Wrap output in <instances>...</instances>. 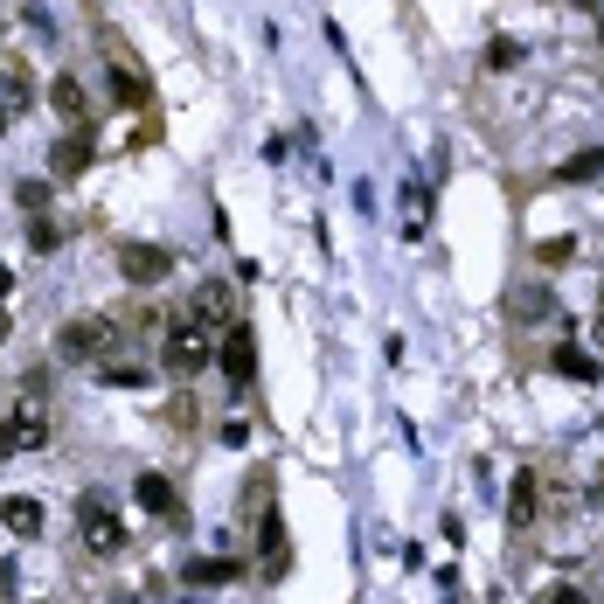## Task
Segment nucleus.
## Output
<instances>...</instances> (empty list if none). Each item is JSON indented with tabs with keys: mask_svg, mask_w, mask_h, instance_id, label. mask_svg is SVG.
I'll list each match as a JSON object with an SVG mask.
<instances>
[{
	"mask_svg": "<svg viewBox=\"0 0 604 604\" xmlns=\"http://www.w3.org/2000/svg\"><path fill=\"white\" fill-rule=\"evenodd\" d=\"M216 327H202L195 320V313H188V320H174L167 327V340H161V361H167V376H181V382H188V376H202L208 369V361H216Z\"/></svg>",
	"mask_w": 604,
	"mask_h": 604,
	"instance_id": "f257e3e1",
	"label": "nucleus"
},
{
	"mask_svg": "<svg viewBox=\"0 0 604 604\" xmlns=\"http://www.w3.org/2000/svg\"><path fill=\"white\" fill-rule=\"evenodd\" d=\"M112 320H70L57 334V361H70V369H98V361H112Z\"/></svg>",
	"mask_w": 604,
	"mask_h": 604,
	"instance_id": "f03ea898",
	"label": "nucleus"
},
{
	"mask_svg": "<svg viewBox=\"0 0 604 604\" xmlns=\"http://www.w3.org/2000/svg\"><path fill=\"white\" fill-rule=\"evenodd\" d=\"M76 529H84L91 556H119L125 549V529H119V514L104 508V493H84V501H76Z\"/></svg>",
	"mask_w": 604,
	"mask_h": 604,
	"instance_id": "7ed1b4c3",
	"label": "nucleus"
},
{
	"mask_svg": "<svg viewBox=\"0 0 604 604\" xmlns=\"http://www.w3.org/2000/svg\"><path fill=\"white\" fill-rule=\"evenodd\" d=\"M174 272V250H161V244H119V278L125 285H161Z\"/></svg>",
	"mask_w": 604,
	"mask_h": 604,
	"instance_id": "20e7f679",
	"label": "nucleus"
},
{
	"mask_svg": "<svg viewBox=\"0 0 604 604\" xmlns=\"http://www.w3.org/2000/svg\"><path fill=\"white\" fill-rule=\"evenodd\" d=\"M8 431H14V452H42V444H49V403L35 397V389H21Z\"/></svg>",
	"mask_w": 604,
	"mask_h": 604,
	"instance_id": "39448f33",
	"label": "nucleus"
},
{
	"mask_svg": "<svg viewBox=\"0 0 604 604\" xmlns=\"http://www.w3.org/2000/svg\"><path fill=\"white\" fill-rule=\"evenodd\" d=\"M535 514H542V472L521 465L514 487H508V521H514V529H535Z\"/></svg>",
	"mask_w": 604,
	"mask_h": 604,
	"instance_id": "423d86ee",
	"label": "nucleus"
},
{
	"mask_svg": "<svg viewBox=\"0 0 604 604\" xmlns=\"http://www.w3.org/2000/svg\"><path fill=\"white\" fill-rule=\"evenodd\" d=\"M29 98H35V76H29V63L0 57V119H21V112H29Z\"/></svg>",
	"mask_w": 604,
	"mask_h": 604,
	"instance_id": "0eeeda50",
	"label": "nucleus"
},
{
	"mask_svg": "<svg viewBox=\"0 0 604 604\" xmlns=\"http://www.w3.org/2000/svg\"><path fill=\"white\" fill-rule=\"evenodd\" d=\"M133 501L146 514H161V521H181V493L167 487V472H140V480H133Z\"/></svg>",
	"mask_w": 604,
	"mask_h": 604,
	"instance_id": "6e6552de",
	"label": "nucleus"
},
{
	"mask_svg": "<svg viewBox=\"0 0 604 604\" xmlns=\"http://www.w3.org/2000/svg\"><path fill=\"white\" fill-rule=\"evenodd\" d=\"M84 161H91V119L70 125V140L49 153V167H57V174H84Z\"/></svg>",
	"mask_w": 604,
	"mask_h": 604,
	"instance_id": "1a4fd4ad",
	"label": "nucleus"
},
{
	"mask_svg": "<svg viewBox=\"0 0 604 604\" xmlns=\"http://www.w3.org/2000/svg\"><path fill=\"white\" fill-rule=\"evenodd\" d=\"M223 369H229L236 382H250V369H257V348H250V327H229V334H223Z\"/></svg>",
	"mask_w": 604,
	"mask_h": 604,
	"instance_id": "9d476101",
	"label": "nucleus"
},
{
	"mask_svg": "<svg viewBox=\"0 0 604 604\" xmlns=\"http://www.w3.org/2000/svg\"><path fill=\"white\" fill-rule=\"evenodd\" d=\"M424 229H431V188L403 181V236H424Z\"/></svg>",
	"mask_w": 604,
	"mask_h": 604,
	"instance_id": "9b49d317",
	"label": "nucleus"
},
{
	"mask_svg": "<svg viewBox=\"0 0 604 604\" xmlns=\"http://www.w3.org/2000/svg\"><path fill=\"white\" fill-rule=\"evenodd\" d=\"M188 313H195L202 327H216V334H223V320H229V285H223V278H216V285H202Z\"/></svg>",
	"mask_w": 604,
	"mask_h": 604,
	"instance_id": "f8f14e48",
	"label": "nucleus"
},
{
	"mask_svg": "<svg viewBox=\"0 0 604 604\" xmlns=\"http://www.w3.org/2000/svg\"><path fill=\"white\" fill-rule=\"evenodd\" d=\"M0 514H8V529H14V535H42V508L29 501V493H14V501L0 508Z\"/></svg>",
	"mask_w": 604,
	"mask_h": 604,
	"instance_id": "ddd939ff",
	"label": "nucleus"
},
{
	"mask_svg": "<svg viewBox=\"0 0 604 604\" xmlns=\"http://www.w3.org/2000/svg\"><path fill=\"white\" fill-rule=\"evenodd\" d=\"M49 104L63 112V125H84V91H76V76H57V91H49Z\"/></svg>",
	"mask_w": 604,
	"mask_h": 604,
	"instance_id": "4468645a",
	"label": "nucleus"
},
{
	"mask_svg": "<svg viewBox=\"0 0 604 604\" xmlns=\"http://www.w3.org/2000/svg\"><path fill=\"white\" fill-rule=\"evenodd\" d=\"M556 376H570V382H597V361H591L584 348H556Z\"/></svg>",
	"mask_w": 604,
	"mask_h": 604,
	"instance_id": "2eb2a0df",
	"label": "nucleus"
},
{
	"mask_svg": "<svg viewBox=\"0 0 604 604\" xmlns=\"http://www.w3.org/2000/svg\"><path fill=\"white\" fill-rule=\"evenodd\" d=\"M229 576H236L229 556H195V563H188V584H229Z\"/></svg>",
	"mask_w": 604,
	"mask_h": 604,
	"instance_id": "dca6fc26",
	"label": "nucleus"
},
{
	"mask_svg": "<svg viewBox=\"0 0 604 604\" xmlns=\"http://www.w3.org/2000/svg\"><path fill=\"white\" fill-rule=\"evenodd\" d=\"M597 174H604V146H591V153H576V161L556 167V181H597Z\"/></svg>",
	"mask_w": 604,
	"mask_h": 604,
	"instance_id": "f3484780",
	"label": "nucleus"
},
{
	"mask_svg": "<svg viewBox=\"0 0 604 604\" xmlns=\"http://www.w3.org/2000/svg\"><path fill=\"white\" fill-rule=\"evenodd\" d=\"M514 63H521V42L514 35H493L487 42V70H514Z\"/></svg>",
	"mask_w": 604,
	"mask_h": 604,
	"instance_id": "a211bd4d",
	"label": "nucleus"
},
{
	"mask_svg": "<svg viewBox=\"0 0 604 604\" xmlns=\"http://www.w3.org/2000/svg\"><path fill=\"white\" fill-rule=\"evenodd\" d=\"M508 313H514V320H542V313H549V293H514Z\"/></svg>",
	"mask_w": 604,
	"mask_h": 604,
	"instance_id": "6ab92c4d",
	"label": "nucleus"
},
{
	"mask_svg": "<svg viewBox=\"0 0 604 604\" xmlns=\"http://www.w3.org/2000/svg\"><path fill=\"white\" fill-rule=\"evenodd\" d=\"M29 244H35V250H57V244H63V229L49 223V216H29Z\"/></svg>",
	"mask_w": 604,
	"mask_h": 604,
	"instance_id": "aec40b11",
	"label": "nucleus"
},
{
	"mask_svg": "<svg viewBox=\"0 0 604 604\" xmlns=\"http://www.w3.org/2000/svg\"><path fill=\"white\" fill-rule=\"evenodd\" d=\"M42 202H49V181H21V208L29 216H42Z\"/></svg>",
	"mask_w": 604,
	"mask_h": 604,
	"instance_id": "412c9836",
	"label": "nucleus"
},
{
	"mask_svg": "<svg viewBox=\"0 0 604 604\" xmlns=\"http://www.w3.org/2000/svg\"><path fill=\"white\" fill-rule=\"evenodd\" d=\"M535 257H542V265H563V257H570V236H549V244H542Z\"/></svg>",
	"mask_w": 604,
	"mask_h": 604,
	"instance_id": "4be33fe9",
	"label": "nucleus"
},
{
	"mask_svg": "<svg viewBox=\"0 0 604 604\" xmlns=\"http://www.w3.org/2000/svg\"><path fill=\"white\" fill-rule=\"evenodd\" d=\"M542 604H591V597H584V591H576V584H556V591H549Z\"/></svg>",
	"mask_w": 604,
	"mask_h": 604,
	"instance_id": "5701e85b",
	"label": "nucleus"
},
{
	"mask_svg": "<svg viewBox=\"0 0 604 604\" xmlns=\"http://www.w3.org/2000/svg\"><path fill=\"white\" fill-rule=\"evenodd\" d=\"M0 459H14V431H8V417H0Z\"/></svg>",
	"mask_w": 604,
	"mask_h": 604,
	"instance_id": "b1692460",
	"label": "nucleus"
},
{
	"mask_svg": "<svg viewBox=\"0 0 604 604\" xmlns=\"http://www.w3.org/2000/svg\"><path fill=\"white\" fill-rule=\"evenodd\" d=\"M8 285H14V278H8V265H0V299H8Z\"/></svg>",
	"mask_w": 604,
	"mask_h": 604,
	"instance_id": "393cba45",
	"label": "nucleus"
},
{
	"mask_svg": "<svg viewBox=\"0 0 604 604\" xmlns=\"http://www.w3.org/2000/svg\"><path fill=\"white\" fill-rule=\"evenodd\" d=\"M8 334H14V327H8V306H0V340H8Z\"/></svg>",
	"mask_w": 604,
	"mask_h": 604,
	"instance_id": "a878e982",
	"label": "nucleus"
},
{
	"mask_svg": "<svg viewBox=\"0 0 604 604\" xmlns=\"http://www.w3.org/2000/svg\"><path fill=\"white\" fill-rule=\"evenodd\" d=\"M597 508H604V472H597Z\"/></svg>",
	"mask_w": 604,
	"mask_h": 604,
	"instance_id": "bb28decb",
	"label": "nucleus"
},
{
	"mask_svg": "<svg viewBox=\"0 0 604 604\" xmlns=\"http://www.w3.org/2000/svg\"><path fill=\"white\" fill-rule=\"evenodd\" d=\"M597 340H604V313H597Z\"/></svg>",
	"mask_w": 604,
	"mask_h": 604,
	"instance_id": "cd10ccee",
	"label": "nucleus"
},
{
	"mask_svg": "<svg viewBox=\"0 0 604 604\" xmlns=\"http://www.w3.org/2000/svg\"><path fill=\"white\" fill-rule=\"evenodd\" d=\"M0 133H8V119H0Z\"/></svg>",
	"mask_w": 604,
	"mask_h": 604,
	"instance_id": "c85d7f7f",
	"label": "nucleus"
}]
</instances>
